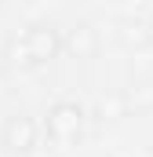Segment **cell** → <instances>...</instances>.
<instances>
[{"instance_id": "cell-1", "label": "cell", "mask_w": 153, "mask_h": 157, "mask_svg": "<svg viewBox=\"0 0 153 157\" xmlns=\"http://www.w3.org/2000/svg\"><path fill=\"white\" fill-rule=\"evenodd\" d=\"M80 128H84V110L69 102V99H62V102H55L51 110H47V121H44V132H47V139L51 143H58V146H69L80 139Z\"/></svg>"}, {"instance_id": "cell-2", "label": "cell", "mask_w": 153, "mask_h": 157, "mask_svg": "<svg viewBox=\"0 0 153 157\" xmlns=\"http://www.w3.org/2000/svg\"><path fill=\"white\" fill-rule=\"evenodd\" d=\"M37 139H40V124L29 113H15V117L4 121V128H0V143L11 154H29L37 146Z\"/></svg>"}, {"instance_id": "cell-3", "label": "cell", "mask_w": 153, "mask_h": 157, "mask_svg": "<svg viewBox=\"0 0 153 157\" xmlns=\"http://www.w3.org/2000/svg\"><path fill=\"white\" fill-rule=\"evenodd\" d=\"M62 44H66V40L58 37L55 29H47V26L29 29V33H26V62H33V66H40V62H51V59L62 51Z\"/></svg>"}, {"instance_id": "cell-4", "label": "cell", "mask_w": 153, "mask_h": 157, "mask_svg": "<svg viewBox=\"0 0 153 157\" xmlns=\"http://www.w3.org/2000/svg\"><path fill=\"white\" fill-rule=\"evenodd\" d=\"M66 48H73L76 55H91V48H95V33H91L88 26H76V33L66 40Z\"/></svg>"}]
</instances>
